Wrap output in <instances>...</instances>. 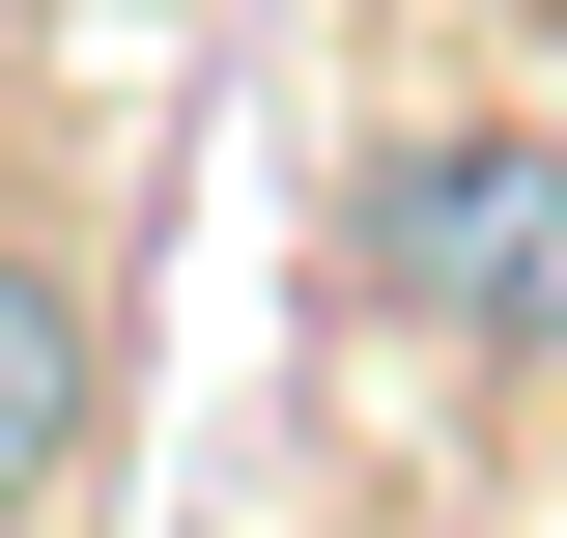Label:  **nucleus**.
<instances>
[{
    "instance_id": "f257e3e1",
    "label": "nucleus",
    "mask_w": 567,
    "mask_h": 538,
    "mask_svg": "<svg viewBox=\"0 0 567 538\" xmlns=\"http://www.w3.org/2000/svg\"><path fill=\"white\" fill-rule=\"evenodd\" d=\"M369 283L539 369L567 340V142H398V170H369Z\"/></svg>"
},
{
    "instance_id": "f03ea898",
    "label": "nucleus",
    "mask_w": 567,
    "mask_h": 538,
    "mask_svg": "<svg viewBox=\"0 0 567 538\" xmlns=\"http://www.w3.org/2000/svg\"><path fill=\"white\" fill-rule=\"evenodd\" d=\"M58 454H85V283H58V256H0V510H29Z\"/></svg>"
}]
</instances>
